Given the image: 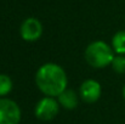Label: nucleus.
Here are the masks:
<instances>
[{
  "label": "nucleus",
  "mask_w": 125,
  "mask_h": 124,
  "mask_svg": "<svg viewBox=\"0 0 125 124\" xmlns=\"http://www.w3.org/2000/svg\"><path fill=\"white\" fill-rule=\"evenodd\" d=\"M123 97H124V101H125V85L123 86Z\"/></svg>",
  "instance_id": "11"
},
{
  "label": "nucleus",
  "mask_w": 125,
  "mask_h": 124,
  "mask_svg": "<svg viewBox=\"0 0 125 124\" xmlns=\"http://www.w3.org/2000/svg\"><path fill=\"white\" fill-rule=\"evenodd\" d=\"M114 50L106 41L96 40L87 45L85 50V60L89 66L94 68H104L112 65L114 60Z\"/></svg>",
  "instance_id": "2"
},
{
  "label": "nucleus",
  "mask_w": 125,
  "mask_h": 124,
  "mask_svg": "<svg viewBox=\"0 0 125 124\" xmlns=\"http://www.w3.org/2000/svg\"><path fill=\"white\" fill-rule=\"evenodd\" d=\"M22 112L17 102L7 97H0V124H20Z\"/></svg>",
  "instance_id": "3"
},
{
  "label": "nucleus",
  "mask_w": 125,
  "mask_h": 124,
  "mask_svg": "<svg viewBox=\"0 0 125 124\" xmlns=\"http://www.w3.org/2000/svg\"><path fill=\"white\" fill-rule=\"evenodd\" d=\"M101 84L95 79H86L80 85V97L86 103H94L101 97Z\"/></svg>",
  "instance_id": "6"
},
{
  "label": "nucleus",
  "mask_w": 125,
  "mask_h": 124,
  "mask_svg": "<svg viewBox=\"0 0 125 124\" xmlns=\"http://www.w3.org/2000/svg\"><path fill=\"white\" fill-rule=\"evenodd\" d=\"M20 34L26 41H37L42 34V24L38 18H26L20 28Z\"/></svg>",
  "instance_id": "5"
},
{
  "label": "nucleus",
  "mask_w": 125,
  "mask_h": 124,
  "mask_svg": "<svg viewBox=\"0 0 125 124\" xmlns=\"http://www.w3.org/2000/svg\"><path fill=\"white\" fill-rule=\"evenodd\" d=\"M57 101H58L61 107H63L66 110H74V108H77V106L79 103V97L74 90L66 89L57 97Z\"/></svg>",
  "instance_id": "7"
},
{
  "label": "nucleus",
  "mask_w": 125,
  "mask_h": 124,
  "mask_svg": "<svg viewBox=\"0 0 125 124\" xmlns=\"http://www.w3.org/2000/svg\"><path fill=\"white\" fill-rule=\"evenodd\" d=\"M60 112V103L57 99L45 96L38 101L34 108L35 117L40 121H51Z\"/></svg>",
  "instance_id": "4"
},
{
  "label": "nucleus",
  "mask_w": 125,
  "mask_h": 124,
  "mask_svg": "<svg viewBox=\"0 0 125 124\" xmlns=\"http://www.w3.org/2000/svg\"><path fill=\"white\" fill-rule=\"evenodd\" d=\"M112 68L114 72L119 73V74H124L125 73V55H117L114 57V60L112 61Z\"/></svg>",
  "instance_id": "10"
},
{
  "label": "nucleus",
  "mask_w": 125,
  "mask_h": 124,
  "mask_svg": "<svg viewBox=\"0 0 125 124\" xmlns=\"http://www.w3.org/2000/svg\"><path fill=\"white\" fill-rule=\"evenodd\" d=\"M35 84L45 96L58 97L68 85L66 71L57 63H44L35 73Z\"/></svg>",
  "instance_id": "1"
},
{
  "label": "nucleus",
  "mask_w": 125,
  "mask_h": 124,
  "mask_svg": "<svg viewBox=\"0 0 125 124\" xmlns=\"http://www.w3.org/2000/svg\"><path fill=\"white\" fill-rule=\"evenodd\" d=\"M112 49L117 55H125V31H119L113 35Z\"/></svg>",
  "instance_id": "8"
},
{
  "label": "nucleus",
  "mask_w": 125,
  "mask_h": 124,
  "mask_svg": "<svg viewBox=\"0 0 125 124\" xmlns=\"http://www.w3.org/2000/svg\"><path fill=\"white\" fill-rule=\"evenodd\" d=\"M13 83L7 74H0V97H5L11 92Z\"/></svg>",
  "instance_id": "9"
}]
</instances>
